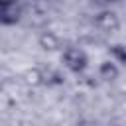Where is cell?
<instances>
[{
  "instance_id": "obj_1",
  "label": "cell",
  "mask_w": 126,
  "mask_h": 126,
  "mask_svg": "<svg viewBox=\"0 0 126 126\" xmlns=\"http://www.w3.org/2000/svg\"><path fill=\"white\" fill-rule=\"evenodd\" d=\"M61 61L63 65L73 71V73H83L87 69V63H89V57L87 53L77 47V45H67V47H61Z\"/></svg>"
},
{
  "instance_id": "obj_2",
  "label": "cell",
  "mask_w": 126,
  "mask_h": 126,
  "mask_svg": "<svg viewBox=\"0 0 126 126\" xmlns=\"http://www.w3.org/2000/svg\"><path fill=\"white\" fill-rule=\"evenodd\" d=\"M24 6L18 0H0V24L2 26H14L22 20Z\"/></svg>"
},
{
  "instance_id": "obj_7",
  "label": "cell",
  "mask_w": 126,
  "mask_h": 126,
  "mask_svg": "<svg viewBox=\"0 0 126 126\" xmlns=\"http://www.w3.org/2000/svg\"><path fill=\"white\" fill-rule=\"evenodd\" d=\"M110 51L114 53V57H116V63H118V65H120V63H124V49H122V45H114Z\"/></svg>"
},
{
  "instance_id": "obj_3",
  "label": "cell",
  "mask_w": 126,
  "mask_h": 126,
  "mask_svg": "<svg viewBox=\"0 0 126 126\" xmlns=\"http://www.w3.org/2000/svg\"><path fill=\"white\" fill-rule=\"evenodd\" d=\"M33 75H35L37 83L47 85V87H53V85H61V83H63L61 73H59L57 69H53V67H39V69L33 71Z\"/></svg>"
},
{
  "instance_id": "obj_4",
  "label": "cell",
  "mask_w": 126,
  "mask_h": 126,
  "mask_svg": "<svg viewBox=\"0 0 126 126\" xmlns=\"http://www.w3.org/2000/svg\"><path fill=\"white\" fill-rule=\"evenodd\" d=\"M94 24L98 26V30H102V32H106V33H112L114 30H118L120 20H118V14H116V12H108V10H106V12L96 14Z\"/></svg>"
},
{
  "instance_id": "obj_8",
  "label": "cell",
  "mask_w": 126,
  "mask_h": 126,
  "mask_svg": "<svg viewBox=\"0 0 126 126\" xmlns=\"http://www.w3.org/2000/svg\"><path fill=\"white\" fill-rule=\"evenodd\" d=\"M108 2H112V0H108Z\"/></svg>"
},
{
  "instance_id": "obj_5",
  "label": "cell",
  "mask_w": 126,
  "mask_h": 126,
  "mask_svg": "<svg viewBox=\"0 0 126 126\" xmlns=\"http://www.w3.org/2000/svg\"><path fill=\"white\" fill-rule=\"evenodd\" d=\"M98 75H100V79H104V81H114V79H118V75H120L118 63L112 61V59L100 63V67H98Z\"/></svg>"
},
{
  "instance_id": "obj_6",
  "label": "cell",
  "mask_w": 126,
  "mask_h": 126,
  "mask_svg": "<svg viewBox=\"0 0 126 126\" xmlns=\"http://www.w3.org/2000/svg\"><path fill=\"white\" fill-rule=\"evenodd\" d=\"M39 45H41L43 49H49V51H53V49H61V39H59L55 33L45 32V33H41V37H39Z\"/></svg>"
}]
</instances>
